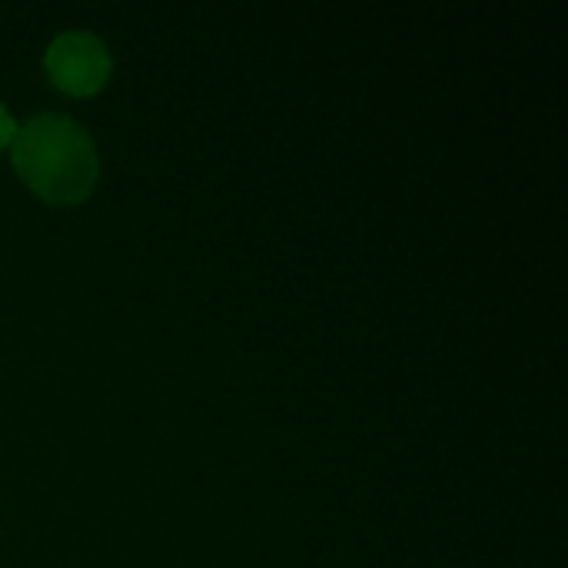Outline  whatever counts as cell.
Returning a JSON list of instances; mask_svg holds the SVG:
<instances>
[{
  "instance_id": "obj_3",
  "label": "cell",
  "mask_w": 568,
  "mask_h": 568,
  "mask_svg": "<svg viewBox=\"0 0 568 568\" xmlns=\"http://www.w3.org/2000/svg\"><path fill=\"white\" fill-rule=\"evenodd\" d=\"M13 133H17V126H13V120H10V113L0 106V150L7 146V143H13Z\"/></svg>"
},
{
  "instance_id": "obj_2",
  "label": "cell",
  "mask_w": 568,
  "mask_h": 568,
  "mask_svg": "<svg viewBox=\"0 0 568 568\" xmlns=\"http://www.w3.org/2000/svg\"><path fill=\"white\" fill-rule=\"evenodd\" d=\"M47 73L60 90L73 97H90L110 77V53L93 33L70 30L47 47Z\"/></svg>"
},
{
  "instance_id": "obj_1",
  "label": "cell",
  "mask_w": 568,
  "mask_h": 568,
  "mask_svg": "<svg viewBox=\"0 0 568 568\" xmlns=\"http://www.w3.org/2000/svg\"><path fill=\"white\" fill-rule=\"evenodd\" d=\"M13 166L47 203H80L97 183V150L67 116H37L13 133Z\"/></svg>"
}]
</instances>
